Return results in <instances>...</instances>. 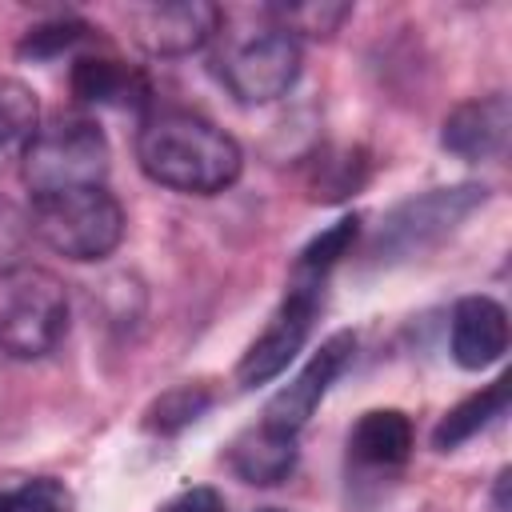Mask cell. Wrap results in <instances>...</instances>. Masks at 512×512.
Masks as SVG:
<instances>
[{
	"instance_id": "cell-17",
	"label": "cell",
	"mask_w": 512,
	"mask_h": 512,
	"mask_svg": "<svg viewBox=\"0 0 512 512\" xmlns=\"http://www.w3.org/2000/svg\"><path fill=\"white\" fill-rule=\"evenodd\" d=\"M368 180L364 148H320L308 164V196L320 204H340L356 196Z\"/></svg>"
},
{
	"instance_id": "cell-18",
	"label": "cell",
	"mask_w": 512,
	"mask_h": 512,
	"mask_svg": "<svg viewBox=\"0 0 512 512\" xmlns=\"http://www.w3.org/2000/svg\"><path fill=\"white\" fill-rule=\"evenodd\" d=\"M356 236H360V216L356 212L352 216H340L336 224H328L320 236H312L300 248L296 264H292V280H300V284H324V276L352 252Z\"/></svg>"
},
{
	"instance_id": "cell-11",
	"label": "cell",
	"mask_w": 512,
	"mask_h": 512,
	"mask_svg": "<svg viewBox=\"0 0 512 512\" xmlns=\"http://www.w3.org/2000/svg\"><path fill=\"white\" fill-rule=\"evenodd\" d=\"M448 344H452V360L468 372H480L488 364H496L508 352V312L500 300L492 296H464L452 308V324H448Z\"/></svg>"
},
{
	"instance_id": "cell-8",
	"label": "cell",
	"mask_w": 512,
	"mask_h": 512,
	"mask_svg": "<svg viewBox=\"0 0 512 512\" xmlns=\"http://www.w3.org/2000/svg\"><path fill=\"white\" fill-rule=\"evenodd\" d=\"M128 36L148 56H188L220 36L224 12L208 0H160L124 8Z\"/></svg>"
},
{
	"instance_id": "cell-24",
	"label": "cell",
	"mask_w": 512,
	"mask_h": 512,
	"mask_svg": "<svg viewBox=\"0 0 512 512\" xmlns=\"http://www.w3.org/2000/svg\"><path fill=\"white\" fill-rule=\"evenodd\" d=\"M160 512H224V500H220L216 488L196 484V488H184L180 496H172Z\"/></svg>"
},
{
	"instance_id": "cell-5",
	"label": "cell",
	"mask_w": 512,
	"mask_h": 512,
	"mask_svg": "<svg viewBox=\"0 0 512 512\" xmlns=\"http://www.w3.org/2000/svg\"><path fill=\"white\" fill-rule=\"evenodd\" d=\"M484 200H488L484 184H448V188H428L420 196H408L392 212H384V220L368 244V256L376 264L412 260V256L436 248L444 236H452Z\"/></svg>"
},
{
	"instance_id": "cell-14",
	"label": "cell",
	"mask_w": 512,
	"mask_h": 512,
	"mask_svg": "<svg viewBox=\"0 0 512 512\" xmlns=\"http://www.w3.org/2000/svg\"><path fill=\"white\" fill-rule=\"evenodd\" d=\"M348 448L356 460L372 464V468H392L404 464L412 452V420L400 408H372L356 420Z\"/></svg>"
},
{
	"instance_id": "cell-2",
	"label": "cell",
	"mask_w": 512,
	"mask_h": 512,
	"mask_svg": "<svg viewBox=\"0 0 512 512\" xmlns=\"http://www.w3.org/2000/svg\"><path fill=\"white\" fill-rule=\"evenodd\" d=\"M28 224L44 248H52L56 256L76 260V264L112 256L128 228L120 200L104 184L32 196Z\"/></svg>"
},
{
	"instance_id": "cell-21",
	"label": "cell",
	"mask_w": 512,
	"mask_h": 512,
	"mask_svg": "<svg viewBox=\"0 0 512 512\" xmlns=\"http://www.w3.org/2000/svg\"><path fill=\"white\" fill-rule=\"evenodd\" d=\"M88 24L84 20H72V16H60V20H48V24H36L24 32V40L16 44L20 56H32V60H52L68 48H76L80 40H88Z\"/></svg>"
},
{
	"instance_id": "cell-16",
	"label": "cell",
	"mask_w": 512,
	"mask_h": 512,
	"mask_svg": "<svg viewBox=\"0 0 512 512\" xmlns=\"http://www.w3.org/2000/svg\"><path fill=\"white\" fill-rule=\"evenodd\" d=\"M40 132V100L24 80L0 76V172L20 164Z\"/></svg>"
},
{
	"instance_id": "cell-6",
	"label": "cell",
	"mask_w": 512,
	"mask_h": 512,
	"mask_svg": "<svg viewBox=\"0 0 512 512\" xmlns=\"http://www.w3.org/2000/svg\"><path fill=\"white\" fill-rule=\"evenodd\" d=\"M224 48L216 52V72L240 104H272L292 92L300 76V40L276 24L248 32H220Z\"/></svg>"
},
{
	"instance_id": "cell-15",
	"label": "cell",
	"mask_w": 512,
	"mask_h": 512,
	"mask_svg": "<svg viewBox=\"0 0 512 512\" xmlns=\"http://www.w3.org/2000/svg\"><path fill=\"white\" fill-rule=\"evenodd\" d=\"M504 412H508V376H500V380H492L488 388H480V392L464 396L460 404H452V408L440 416V424L432 428V448L452 452V448H460L464 440H472L476 432H484L488 424H496Z\"/></svg>"
},
{
	"instance_id": "cell-4",
	"label": "cell",
	"mask_w": 512,
	"mask_h": 512,
	"mask_svg": "<svg viewBox=\"0 0 512 512\" xmlns=\"http://www.w3.org/2000/svg\"><path fill=\"white\" fill-rule=\"evenodd\" d=\"M108 136L88 116H60L52 124H40L36 140L28 144L20 160V180L32 196L68 192V188H92L108 176Z\"/></svg>"
},
{
	"instance_id": "cell-7",
	"label": "cell",
	"mask_w": 512,
	"mask_h": 512,
	"mask_svg": "<svg viewBox=\"0 0 512 512\" xmlns=\"http://www.w3.org/2000/svg\"><path fill=\"white\" fill-rule=\"evenodd\" d=\"M320 292H324V284L292 280L288 296L280 300V308L272 312L264 332L248 344V352L236 364V384L240 388H260V384L276 380L292 364V356L304 348V340L312 332V320H316V308H320Z\"/></svg>"
},
{
	"instance_id": "cell-1",
	"label": "cell",
	"mask_w": 512,
	"mask_h": 512,
	"mask_svg": "<svg viewBox=\"0 0 512 512\" xmlns=\"http://www.w3.org/2000/svg\"><path fill=\"white\" fill-rule=\"evenodd\" d=\"M136 164L160 188L184 196H216L240 180L244 152L212 120L184 108H168V112H152L140 124Z\"/></svg>"
},
{
	"instance_id": "cell-10",
	"label": "cell",
	"mask_w": 512,
	"mask_h": 512,
	"mask_svg": "<svg viewBox=\"0 0 512 512\" xmlns=\"http://www.w3.org/2000/svg\"><path fill=\"white\" fill-rule=\"evenodd\" d=\"M512 136V104L504 92L472 96L444 116L440 144L460 160H496Z\"/></svg>"
},
{
	"instance_id": "cell-25",
	"label": "cell",
	"mask_w": 512,
	"mask_h": 512,
	"mask_svg": "<svg viewBox=\"0 0 512 512\" xmlns=\"http://www.w3.org/2000/svg\"><path fill=\"white\" fill-rule=\"evenodd\" d=\"M256 512H284V508H256Z\"/></svg>"
},
{
	"instance_id": "cell-20",
	"label": "cell",
	"mask_w": 512,
	"mask_h": 512,
	"mask_svg": "<svg viewBox=\"0 0 512 512\" xmlns=\"http://www.w3.org/2000/svg\"><path fill=\"white\" fill-rule=\"evenodd\" d=\"M264 12L272 16L276 28L292 32L296 40H300V32H304V36H332V32L352 16L348 4H328V0H312V4H272V8H264Z\"/></svg>"
},
{
	"instance_id": "cell-9",
	"label": "cell",
	"mask_w": 512,
	"mask_h": 512,
	"mask_svg": "<svg viewBox=\"0 0 512 512\" xmlns=\"http://www.w3.org/2000/svg\"><path fill=\"white\" fill-rule=\"evenodd\" d=\"M352 352H356V332H352V328L332 332V336L312 352V360L264 404V424L296 436V432L312 420V412L320 408V400L328 396V388L336 384V376L352 364Z\"/></svg>"
},
{
	"instance_id": "cell-22",
	"label": "cell",
	"mask_w": 512,
	"mask_h": 512,
	"mask_svg": "<svg viewBox=\"0 0 512 512\" xmlns=\"http://www.w3.org/2000/svg\"><path fill=\"white\" fill-rule=\"evenodd\" d=\"M68 508H72V496L52 476L24 480V484L0 492V512H68Z\"/></svg>"
},
{
	"instance_id": "cell-13",
	"label": "cell",
	"mask_w": 512,
	"mask_h": 512,
	"mask_svg": "<svg viewBox=\"0 0 512 512\" xmlns=\"http://www.w3.org/2000/svg\"><path fill=\"white\" fill-rule=\"evenodd\" d=\"M72 96L84 104H112V108H140L148 104V80L144 72L128 68L112 56H80L68 72Z\"/></svg>"
},
{
	"instance_id": "cell-12",
	"label": "cell",
	"mask_w": 512,
	"mask_h": 512,
	"mask_svg": "<svg viewBox=\"0 0 512 512\" xmlns=\"http://www.w3.org/2000/svg\"><path fill=\"white\" fill-rule=\"evenodd\" d=\"M296 436L292 432H280V428H268L264 420L248 432H240L228 448V464L232 472L244 480V484H256V488H272L280 480L292 476L296 468Z\"/></svg>"
},
{
	"instance_id": "cell-23",
	"label": "cell",
	"mask_w": 512,
	"mask_h": 512,
	"mask_svg": "<svg viewBox=\"0 0 512 512\" xmlns=\"http://www.w3.org/2000/svg\"><path fill=\"white\" fill-rule=\"evenodd\" d=\"M28 240H32L28 212H24L16 200L0 196V272H4V268H12V264H20V256H24Z\"/></svg>"
},
{
	"instance_id": "cell-19",
	"label": "cell",
	"mask_w": 512,
	"mask_h": 512,
	"mask_svg": "<svg viewBox=\"0 0 512 512\" xmlns=\"http://www.w3.org/2000/svg\"><path fill=\"white\" fill-rule=\"evenodd\" d=\"M212 408V388L208 384H176L168 392H160L148 412H144V428L160 432V436H176L188 424H196L204 412Z\"/></svg>"
},
{
	"instance_id": "cell-3",
	"label": "cell",
	"mask_w": 512,
	"mask_h": 512,
	"mask_svg": "<svg viewBox=\"0 0 512 512\" xmlns=\"http://www.w3.org/2000/svg\"><path fill=\"white\" fill-rule=\"evenodd\" d=\"M68 332V292L56 272L40 264H12L0 272V352L12 360L48 356Z\"/></svg>"
}]
</instances>
